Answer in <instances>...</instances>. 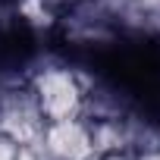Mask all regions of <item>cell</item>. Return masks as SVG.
<instances>
[{"instance_id": "obj_1", "label": "cell", "mask_w": 160, "mask_h": 160, "mask_svg": "<svg viewBox=\"0 0 160 160\" xmlns=\"http://www.w3.org/2000/svg\"><path fill=\"white\" fill-rule=\"evenodd\" d=\"M28 85H32V94L47 122L82 116L88 78L78 69H72L66 63H44L28 72Z\"/></svg>"}, {"instance_id": "obj_2", "label": "cell", "mask_w": 160, "mask_h": 160, "mask_svg": "<svg viewBox=\"0 0 160 160\" xmlns=\"http://www.w3.org/2000/svg\"><path fill=\"white\" fill-rule=\"evenodd\" d=\"M44 126L47 119L41 116V107L32 94L28 78L0 85V135H7L19 144H28V148H38Z\"/></svg>"}, {"instance_id": "obj_3", "label": "cell", "mask_w": 160, "mask_h": 160, "mask_svg": "<svg viewBox=\"0 0 160 160\" xmlns=\"http://www.w3.org/2000/svg\"><path fill=\"white\" fill-rule=\"evenodd\" d=\"M38 154L47 160H91L94 144H91V129L85 116L72 119H57L44 126Z\"/></svg>"}, {"instance_id": "obj_4", "label": "cell", "mask_w": 160, "mask_h": 160, "mask_svg": "<svg viewBox=\"0 0 160 160\" xmlns=\"http://www.w3.org/2000/svg\"><path fill=\"white\" fill-rule=\"evenodd\" d=\"M60 25H63L66 41L85 44V47L107 44V41H113L119 35L110 13L101 7V0H82V3L66 7V16L60 19Z\"/></svg>"}, {"instance_id": "obj_5", "label": "cell", "mask_w": 160, "mask_h": 160, "mask_svg": "<svg viewBox=\"0 0 160 160\" xmlns=\"http://www.w3.org/2000/svg\"><path fill=\"white\" fill-rule=\"evenodd\" d=\"M126 113H129V110H126ZM126 113H122V116H98V119H88L94 157L126 151Z\"/></svg>"}, {"instance_id": "obj_6", "label": "cell", "mask_w": 160, "mask_h": 160, "mask_svg": "<svg viewBox=\"0 0 160 160\" xmlns=\"http://www.w3.org/2000/svg\"><path fill=\"white\" fill-rule=\"evenodd\" d=\"M0 160H41L38 148H28V144H19L7 135H0Z\"/></svg>"}, {"instance_id": "obj_7", "label": "cell", "mask_w": 160, "mask_h": 160, "mask_svg": "<svg viewBox=\"0 0 160 160\" xmlns=\"http://www.w3.org/2000/svg\"><path fill=\"white\" fill-rule=\"evenodd\" d=\"M91 160H135L129 151H119V154H104V157H91Z\"/></svg>"}, {"instance_id": "obj_8", "label": "cell", "mask_w": 160, "mask_h": 160, "mask_svg": "<svg viewBox=\"0 0 160 160\" xmlns=\"http://www.w3.org/2000/svg\"><path fill=\"white\" fill-rule=\"evenodd\" d=\"M135 160H160V148H154V151H144V154H135Z\"/></svg>"}, {"instance_id": "obj_9", "label": "cell", "mask_w": 160, "mask_h": 160, "mask_svg": "<svg viewBox=\"0 0 160 160\" xmlns=\"http://www.w3.org/2000/svg\"><path fill=\"white\" fill-rule=\"evenodd\" d=\"M47 3H50V7H63V10H66V7H72V3H82V0H47Z\"/></svg>"}]
</instances>
